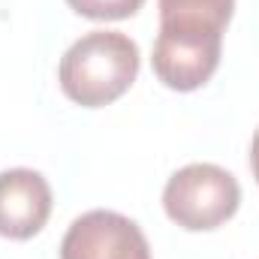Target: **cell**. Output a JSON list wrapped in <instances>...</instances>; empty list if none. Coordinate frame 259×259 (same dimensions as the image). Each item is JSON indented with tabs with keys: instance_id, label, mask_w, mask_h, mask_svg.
<instances>
[{
	"instance_id": "6da1fadb",
	"label": "cell",
	"mask_w": 259,
	"mask_h": 259,
	"mask_svg": "<svg viewBox=\"0 0 259 259\" xmlns=\"http://www.w3.org/2000/svg\"><path fill=\"white\" fill-rule=\"evenodd\" d=\"M139 75V46L118 30H91L75 39L58 66L61 91L84 109L124 97Z\"/></svg>"
},
{
	"instance_id": "7a4b0ae2",
	"label": "cell",
	"mask_w": 259,
	"mask_h": 259,
	"mask_svg": "<svg viewBox=\"0 0 259 259\" xmlns=\"http://www.w3.org/2000/svg\"><path fill=\"white\" fill-rule=\"evenodd\" d=\"M238 181L214 163H190L178 169L163 190V208L169 220L187 232H208L223 226L238 211Z\"/></svg>"
},
{
	"instance_id": "3957f363",
	"label": "cell",
	"mask_w": 259,
	"mask_h": 259,
	"mask_svg": "<svg viewBox=\"0 0 259 259\" xmlns=\"http://www.w3.org/2000/svg\"><path fill=\"white\" fill-rule=\"evenodd\" d=\"M223 30L208 27H178L160 24L154 42V72L172 91H196L202 88L220 64Z\"/></svg>"
},
{
	"instance_id": "277c9868",
	"label": "cell",
	"mask_w": 259,
	"mask_h": 259,
	"mask_svg": "<svg viewBox=\"0 0 259 259\" xmlns=\"http://www.w3.org/2000/svg\"><path fill=\"white\" fill-rule=\"evenodd\" d=\"M61 259H151V247L136 220L97 208L69 223Z\"/></svg>"
},
{
	"instance_id": "5b68a950",
	"label": "cell",
	"mask_w": 259,
	"mask_h": 259,
	"mask_svg": "<svg viewBox=\"0 0 259 259\" xmlns=\"http://www.w3.org/2000/svg\"><path fill=\"white\" fill-rule=\"evenodd\" d=\"M52 217V187L33 169L0 172V235L12 241L33 238Z\"/></svg>"
},
{
	"instance_id": "8992f818",
	"label": "cell",
	"mask_w": 259,
	"mask_h": 259,
	"mask_svg": "<svg viewBox=\"0 0 259 259\" xmlns=\"http://www.w3.org/2000/svg\"><path fill=\"white\" fill-rule=\"evenodd\" d=\"M235 0H160V24L226 30Z\"/></svg>"
},
{
	"instance_id": "52a82bcc",
	"label": "cell",
	"mask_w": 259,
	"mask_h": 259,
	"mask_svg": "<svg viewBox=\"0 0 259 259\" xmlns=\"http://www.w3.org/2000/svg\"><path fill=\"white\" fill-rule=\"evenodd\" d=\"M66 6L91 21H121L136 15L145 0H66Z\"/></svg>"
},
{
	"instance_id": "ba28073f",
	"label": "cell",
	"mask_w": 259,
	"mask_h": 259,
	"mask_svg": "<svg viewBox=\"0 0 259 259\" xmlns=\"http://www.w3.org/2000/svg\"><path fill=\"white\" fill-rule=\"evenodd\" d=\"M250 169H253V178L259 181V130L253 133V142H250Z\"/></svg>"
}]
</instances>
